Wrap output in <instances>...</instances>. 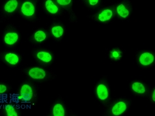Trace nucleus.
<instances>
[{"label":"nucleus","mask_w":155,"mask_h":116,"mask_svg":"<svg viewBox=\"0 0 155 116\" xmlns=\"http://www.w3.org/2000/svg\"><path fill=\"white\" fill-rule=\"evenodd\" d=\"M21 96L19 98L25 101H29L33 96V91L31 87L25 84L21 89Z\"/></svg>","instance_id":"f257e3e1"},{"label":"nucleus","mask_w":155,"mask_h":116,"mask_svg":"<svg viewBox=\"0 0 155 116\" xmlns=\"http://www.w3.org/2000/svg\"><path fill=\"white\" fill-rule=\"evenodd\" d=\"M29 76L34 79H43L45 77V70L39 68H33L29 70Z\"/></svg>","instance_id":"f03ea898"},{"label":"nucleus","mask_w":155,"mask_h":116,"mask_svg":"<svg viewBox=\"0 0 155 116\" xmlns=\"http://www.w3.org/2000/svg\"><path fill=\"white\" fill-rule=\"evenodd\" d=\"M21 12L25 15L32 16L35 13V7L32 3L29 2H25L22 5Z\"/></svg>","instance_id":"7ed1b4c3"},{"label":"nucleus","mask_w":155,"mask_h":116,"mask_svg":"<svg viewBox=\"0 0 155 116\" xmlns=\"http://www.w3.org/2000/svg\"><path fill=\"white\" fill-rule=\"evenodd\" d=\"M139 61L143 65H149L154 61V56L149 52H144L140 57Z\"/></svg>","instance_id":"20e7f679"},{"label":"nucleus","mask_w":155,"mask_h":116,"mask_svg":"<svg viewBox=\"0 0 155 116\" xmlns=\"http://www.w3.org/2000/svg\"><path fill=\"white\" fill-rule=\"evenodd\" d=\"M127 109L126 104L123 102V101H120L116 104L114 108L112 109V113L115 115H119L123 114Z\"/></svg>","instance_id":"39448f33"},{"label":"nucleus","mask_w":155,"mask_h":116,"mask_svg":"<svg viewBox=\"0 0 155 116\" xmlns=\"http://www.w3.org/2000/svg\"><path fill=\"white\" fill-rule=\"evenodd\" d=\"M97 92L98 97L101 100H104L108 97V91L107 88L103 84H100L97 86Z\"/></svg>","instance_id":"423d86ee"},{"label":"nucleus","mask_w":155,"mask_h":116,"mask_svg":"<svg viewBox=\"0 0 155 116\" xmlns=\"http://www.w3.org/2000/svg\"><path fill=\"white\" fill-rule=\"evenodd\" d=\"M18 40V35L15 33H9L5 35V42L8 45H13Z\"/></svg>","instance_id":"0eeeda50"},{"label":"nucleus","mask_w":155,"mask_h":116,"mask_svg":"<svg viewBox=\"0 0 155 116\" xmlns=\"http://www.w3.org/2000/svg\"><path fill=\"white\" fill-rule=\"evenodd\" d=\"M18 3L17 0H10L5 5V10L7 12L11 13L16 9Z\"/></svg>","instance_id":"6e6552de"},{"label":"nucleus","mask_w":155,"mask_h":116,"mask_svg":"<svg viewBox=\"0 0 155 116\" xmlns=\"http://www.w3.org/2000/svg\"><path fill=\"white\" fill-rule=\"evenodd\" d=\"M112 12L110 9H105L99 15V19L101 22H106L111 18Z\"/></svg>","instance_id":"1a4fd4ad"},{"label":"nucleus","mask_w":155,"mask_h":116,"mask_svg":"<svg viewBox=\"0 0 155 116\" xmlns=\"http://www.w3.org/2000/svg\"><path fill=\"white\" fill-rule=\"evenodd\" d=\"M6 61L11 65H16L19 61V58L15 54L8 53L5 55Z\"/></svg>","instance_id":"9d476101"},{"label":"nucleus","mask_w":155,"mask_h":116,"mask_svg":"<svg viewBox=\"0 0 155 116\" xmlns=\"http://www.w3.org/2000/svg\"><path fill=\"white\" fill-rule=\"evenodd\" d=\"M53 115L54 116H64V110L61 104H56L53 108Z\"/></svg>","instance_id":"9b49d317"},{"label":"nucleus","mask_w":155,"mask_h":116,"mask_svg":"<svg viewBox=\"0 0 155 116\" xmlns=\"http://www.w3.org/2000/svg\"><path fill=\"white\" fill-rule=\"evenodd\" d=\"M37 57L41 61H43L45 62H48L51 61L52 57L51 55L48 53L47 52H39L37 53Z\"/></svg>","instance_id":"f8f14e48"},{"label":"nucleus","mask_w":155,"mask_h":116,"mask_svg":"<svg viewBox=\"0 0 155 116\" xmlns=\"http://www.w3.org/2000/svg\"><path fill=\"white\" fill-rule=\"evenodd\" d=\"M46 8L51 13H56L58 12V8L56 7L51 0H47L46 2Z\"/></svg>","instance_id":"ddd939ff"},{"label":"nucleus","mask_w":155,"mask_h":116,"mask_svg":"<svg viewBox=\"0 0 155 116\" xmlns=\"http://www.w3.org/2000/svg\"><path fill=\"white\" fill-rule=\"evenodd\" d=\"M132 88H133V90L135 91V92L137 93L143 94L145 92V88H144V86L141 83H139V82L133 83L132 86Z\"/></svg>","instance_id":"4468645a"},{"label":"nucleus","mask_w":155,"mask_h":116,"mask_svg":"<svg viewBox=\"0 0 155 116\" xmlns=\"http://www.w3.org/2000/svg\"><path fill=\"white\" fill-rule=\"evenodd\" d=\"M117 12L118 13V14L120 16H121L122 17H127L129 15V11L127 9L125 6L123 5V4H121L120 5H119L117 8Z\"/></svg>","instance_id":"2eb2a0df"},{"label":"nucleus","mask_w":155,"mask_h":116,"mask_svg":"<svg viewBox=\"0 0 155 116\" xmlns=\"http://www.w3.org/2000/svg\"><path fill=\"white\" fill-rule=\"evenodd\" d=\"M63 32H64V30H63L62 27H54L52 29V33L55 37H61L63 35Z\"/></svg>","instance_id":"dca6fc26"},{"label":"nucleus","mask_w":155,"mask_h":116,"mask_svg":"<svg viewBox=\"0 0 155 116\" xmlns=\"http://www.w3.org/2000/svg\"><path fill=\"white\" fill-rule=\"evenodd\" d=\"M35 40L38 42H41L46 38V34L43 31H38L35 34Z\"/></svg>","instance_id":"f3484780"},{"label":"nucleus","mask_w":155,"mask_h":116,"mask_svg":"<svg viewBox=\"0 0 155 116\" xmlns=\"http://www.w3.org/2000/svg\"><path fill=\"white\" fill-rule=\"evenodd\" d=\"M7 115L8 116H17V114L12 105H7L5 107Z\"/></svg>","instance_id":"a211bd4d"},{"label":"nucleus","mask_w":155,"mask_h":116,"mask_svg":"<svg viewBox=\"0 0 155 116\" xmlns=\"http://www.w3.org/2000/svg\"><path fill=\"white\" fill-rule=\"evenodd\" d=\"M58 3L61 5H68L71 2V0H57Z\"/></svg>","instance_id":"6ab92c4d"},{"label":"nucleus","mask_w":155,"mask_h":116,"mask_svg":"<svg viewBox=\"0 0 155 116\" xmlns=\"http://www.w3.org/2000/svg\"><path fill=\"white\" fill-rule=\"evenodd\" d=\"M6 90H7L6 86L4 85H2V84H0V94L4 93Z\"/></svg>","instance_id":"aec40b11"},{"label":"nucleus","mask_w":155,"mask_h":116,"mask_svg":"<svg viewBox=\"0 0 155 116\" xmlns=\"http://www.w3.org/2000/svg\"><path fill=\"white\" fill-rule=\"evenodd\" d=\"M89 2H90V5H96L97 3L98 0H89Z\"/></svg>","instance_id":"412c9836"},{"label":"nucleus","mask_w":155,"mask_h":116,"mask_svg":"<svg viewBox=\"0 0 155 116\" xmlns=\"http://www.w3.org/2000/svg\"><path fill=\"white\" fill-rule=\"evenodd\" d=\"M153 101H155V90H154V93H153Z\"/></svg>","instance_id":"4be33fe9"}]
</instances>
